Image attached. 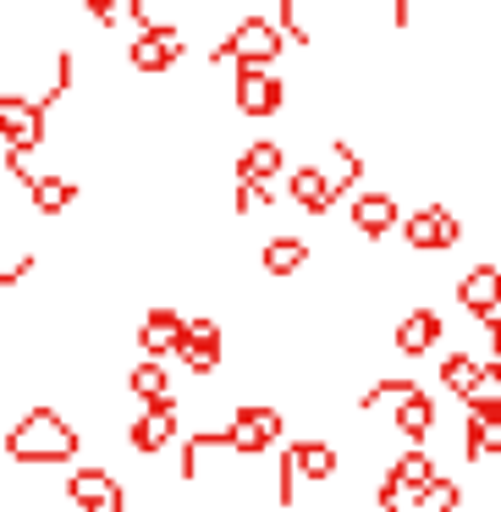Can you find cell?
Segmentation results:
<instances>
[{"instance_id":"6da1fadb","label":"cell","mask_w":501,"mask_h":512,"mask_svg":"<svg viewBox=\"0 0 501 512\" xmlns=\"http://www.w3.org/2000/svg\"><path fill=\"white\" fill-rule=\"evenodd\" d=\"M78 446H83L78 430L56 408H28L12 424V435H6V452L17 463H67V457H78Z\"/></svg>"},{"instance_id":"7a4b0ae2","label":"cell","mask_w":501,"mask_h":512,"mask_svg":"<svg viewBox=\"0 0 501 512\" xmlns=\"http://www.w3.org/2000/svg\"><path fill=\"white\" fill-rule=\"evenodd\" d=\"M281 56V28L270 23V17H243V23L226 34V45H215V67L221 61H232L237 72H270V61Z\"/></svg>"},{"instance_id":"3957f363","label":"cell","mask_w":501,"mask_h":512,"mask_svg":"<svg viewBox=\"0 0 501 512\" xmlns=\"http://www.w3.org/2000/svg\"><path fill=\"white\" fill-rule=\"evenodd\" d=\"M281 413L265 408V402H243V408L232 413V424L221 430V446H232V452H265V446L281 441Z\"/></svg>"},{"instance_id":"277c9868","label":"cell","mask_w":501,"mask_h":512,"mask_svg":"<svg viewBox=\"0 0 501 512\" xmlns=\"http://www.w3.org/2000/svg\"><path fill=\"white\" fill-rule=\"evenodd\" d=\"M0 138L12 155L39 149L45 144V105L28 100V94H0Z\"/></svg>"},{"instance_id":"5b68a950","label":"cell","mask_w":501,"mask_h":512,"mask_svg":"<svg viewBox=\"0 0 501 512\" xmlns=\"http://www.w3.org/2000/svg\"><path fill=\"white\" fill-rule=\"evenodd\" d=\"M402 237H408V248H419V254H441V248H452L457 237H463V226H457V215L446 210V204H424V210H413L408 221H402Z\"/></svg>"},{"instance_id":"8992f818","label":"cell","mask_w":501,"mask_h":512,"mask_svg":"<svg viewBox=\"0 0 501 512\" xmlns=\"http://www.w3.org/2000/svg\"><path fill=\"white\" fill-rule=\"evenodd\" d=\"M182 34L177 28H166V23H149V28H138V39L127 45V61H133L138 72H166V67H177L182 61Z\"/></svg>"},{"instance_id":"52a82bcc","label":"cell","mask_w":501,"mask_h":512,"mask_svg":"<svg viewBox=\"0 0 501 512\" xmlns=\"http://www.w3.org/2000/svg\"><path fill=\"white\" fill-rule=\"evenodd\" d=\"M67 496L78 501L83 512H127V490L116 474H105V468H78V474L67 479Z\"/></svg>"},{"instance_id":"ba28073f","label":"cell","mask_w":501,"mask_h":512,"mask_svg":"<svg viewBox=\"0 0 501 512\" xmlns=\"http://www.w3.org/2000/svg\"><path fill=\"white\" fill-rule=\"evenodd\" d=\"M127 441H133V452H160L166 441H177V397H160V402H149V408L133 419V430H127Z\"/></svg>"},{"instance_id":"9c48e42d","label":"cell","mask_w":501,"mask_h":512,"mask_svg":"<svg viewBox=\"0 0 501 512\" xmlns=\"http://www.w3.org/2000/svg\"><path fill=\"white\" fill-rule=\"evenodd\" d=\"M177 358L193 369V375H215V369H221V325H215L210 314L188 320V336H182Z\"/></svg>"},{"instance_id":"30bf717a","label":"cell","mask_w":501,"mask_h":512,"mask_svg":"<svg viewBox=\"0 0 501 512\" xmlns=\"http://www.w3.org/2000/svg\"><path fill=\"white\" fill-rule=\"evenodd\" d=\"M457 303H463L474 320H496L501 314V270L496 265H474L457 281Z\"/></svg>"},{"instance_id":"8fae6325","label":"cell","mask_w":501,"mask_h":512,"mask_svg":"<svg viewBox=\"0 0 501 512\" xmlns=\"http://www.w3.org/2000/svg\"><path fill=\"white\" fill-rule=\"evenodd\" d=\"M281 100H287V83L276 72H237V111L243 116H276Z\"/></svg>"},{"instance_id":"7c38bea8","label":"cell","mask_w":501,"mask_h":512,"mask_svg":"<svg viewBox=\"0 0 501 512\" xmlns=\"http://www.w3.org/2000/svg\"><path fill=\"white\" fill-rule=\"evenodd\" d=\"M281 166H287V155H281L276 138H254V144L237 155V182H243V188H270V182L281 177Z\"/></svg>"},{"instance_id":"4fadbf2b","label":"cell","mask_w":501,"mask_h":512,"mask_svg":"<svg viewBox=\"0 0 501 512\" xmlns=\"http://www.w3.org/2000/svg\"><path fill=\"white\" fill-rule=\"evenodd\" d=\"M182 336H188V320H182L177 309H149V320L138 325V347H144V358H166V353H177Z\"/></svg>"},{"instance_id":"5bb4252c","label":"cell","mask_w":501,"mask_h":512,"mask_svg":"<svg viewBox=\"0 0 501 512\" xmlns=\"http://www.w3.org/2000/svg\"><path fill=\"white\" fill-rule=\"evenodd\" d=\"M441 336H446V325H441V314H435V309H408L397 320V353L402 358H424Z\"/></svg>"},{"instance_id":"9a60e30c","label":"cell","mask_w":501,"mask_h":512,"mask_svg":"<svg viewBox=\"0 0 501 512\" xmlns=\"http://www.w3.org/2000/svg\"><path fill=\"white\" fill-rule=\"evenodd\" d=\"M287 463L292 474H298V485L309 479V485H325V479L336 474V446L331 441H287Z\"/></svg>"},{"instance_id":"2e32d148","label":"cell","mask_w":501,"mask_h":512,"mask_svg":"<svg viewBox=\"0 0 501 512\" xmlns=\"http://www.w3.org/2000/svg\"><path fill=\"white\" fill-rule=\"evenodd\" d=\"M287 193H292V204H303L309 215H325L336 204V193H331V182H325V166H298L287 177Z\"/></svg>"},{"instance_id":"e0dca14e","label":"cell","mask_w":501,"mask_h":512,"mask_svg":"<svg viewBox=\"0 0 501 512\" xmlns=\"http://www.w3.org/2000/svg\"><path fill=\"white\" fill-rule=\"evenodd\" d=\"M397 221L402 215H397V199H391V193H358L353 199V226L364 237H386Z\"/></svg>"},{"instance_id":"ac0fdd59","label":"cell","mask_w":501,"mask_h":512,"mask_svg":"<svg viewBox=\"0 0 501 512\" xmlns=\"http://www.w3.org/2000/svg\"><path fill=\"white\" fill-rule=\"evenodd\" d=\"M259 265H265L270 276H292V270L309 265V243H303V237H270V243L259 248Z\"/></svg>"},{"instance_id":"d6986e66","label":"cell","mask_w":501,"mask_h":512,"mask_svg":"<svg viewBox=\"0 0 501 512\" xmlns=\"http://www.w3.org/2000/svg\"><path fill=\"white\" fill-rule=\"evenodd\" d=\"M435 424V397H424V386H413L408 397L397 402V430L408 435V441H424Z\"/></svg>"},{"instance_id":"ffe728a7","label":"cell","mask_w":501,"mask_h":512,"mask_svg":"<svg viewBox=\"0 0 501 512\" xmlns=\"http://www.w3.org/2000/svg\"><path fill=\"white\" fill-rule=\"evenodd\" d=\"M127 391H133V397H144V408H149V402H160V397H171L166 364H160V358H138V364L127 369Z\"/></svg>"},{"instance_id":"44dd1931","label":"cell","mask_w":501,"mask_h":512,"mask_svg":"<svg viewBox=\"0 0 501 512\" xmlns=\"http://www.w3.org/2000/svg\"><path fill=\"white\" fill-rule=\"evenodd\" d=\"M72 204H78V182L72 177H39L34 182V210L39 215H61V210H72Z\"/></svg>"},{"instance_id":"7402d4cb","label":"cell","mask_w":501,"mask_h":512,"mask_svg":"<svg viewBox=\"0 0 501 512\" xmlns=\"http://www.w3.org/2000/svg\"><path fill=\"white\" fill-rule=\"evenodd\" d=\"M490 452L501 457V413H468V457L485 463Z\"/></svg>"},{"instance_id":"603a6c76","label":"cell","mask_w":501,"mask_h":512,"mask_svg":"<svg viewBox=\"0 0 501 512\" xmlns=\"http://www.w3.org/2000/svg\"><path fill=\"white\" fill-rule=\"evenodd\" d=\"M479 364H485V358H474V353H446L441 358V386L468 402V391H474V380H479Z\"/></svg>"},{"instance_id":"cb8c5ba5","label":"cell","mask_w":501,"mask_h":512,"mask_svg":"<svg viewBox=\"0 0 501 512\" xmlns=\"http://www.w3.org/2000/svg\"><path fill=\"white\" fill-rule=\"evenodd\" d=\"M391 479H402V485L424 490V485H435V479H441V468L430 463V452H424V446H408V452L391 463Z\"/></svg>"},{"instance_id":"d4e9b609","label":"cell","mask_w":501,"mask_h":512,"mask_svg":"<svg viewBox=\"0 0 501 512\" xmlns=\"http://www.w3.org/2000/svg\"><path fill=\"white\" fill-rule=\"evenodd\" d=\"M468 413H501V364H479V380L468 391Z\"/></svg>"},{"instance_id":"484cf974","label":"cell","mask_w":501,"mask_h":512,"mask_svg":"<svg viewBox=\"0 0 501 512\" xmlns=\"http://www.w3.org/2000/svg\"><path fill=\"white\" fill-rule=\"evenodd\" d=\"M463 507V485L457 479H435V485H424L419 490V501H413V512H457Z\"/></svg>"},{"instance_id":"4316f807","label":"cell","mask_w":501,"mask_h":512,"mask_svg":"<svg viewBox=\"0 0 501 512\" xmlns=\"http://www.w3.org/2000/svg\"><path fill=\"white\" fill-rule=\"evenodd\" d=\"M413 501H419V490L402 485V479H380V512H413Z\"/></svg>"},{"instance_id":"83f0119b","label":"cell","mask_w":501,"mask_h":512,"mask_svg":"<svg viewBox=\"0 0 501 512\" xmlns=\"http://www.w3.org/2000/svg\"><path fill=\"white\" fill-rule=\"evenodd\" d=\"M281 28H287V34L298 39V45H309V28H303V17H298V6H292V0L281 6Z\"/></svg>"},{"instance_id":"f1b7e54d","label":"cell","mask_w":501,"mask_h":512,"mask_svg":"<svg viewBox=\"0 0 501 512\" xmlns=\"http://www.w3.org/2000/svg\"><path fill=\"white\" fill-rule=\"evenodd\" d=\"M89 17H94V23H116L122 6H111V0H89Z\"/></svg>"}]
</instances>
